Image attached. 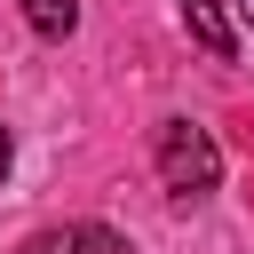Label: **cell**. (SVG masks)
<instances>
[{
	"mask_svg": "<svg viewBox=\"0 0 254 254\" xmlns=\"http://www.w3.org/2000/svg\"><path fill=\"white\" fill-rule=\"evenodd\" d=\"M159 183H167L175 198H206V190L222 183V151H214V135L190 127V119H167V127H159Z\"/></svg>",
	"mask_w": 254,
	"mask_h": 254,
	"instance_id": "1",
	"label": "cell"
},
{
	"mask_svg": "<svg viewBox=\"0 0 254 254\" xmlns=\"http://www.w3.org/2000/svg\"><path fill=\"white\" fill-rule=\"evenodd\" d=\"M24 254H135L111 222H48L24 238Z\"/></svg>",
	"mask_w": 254,
	"mask_h": 254,
	"instance_id": "2",
	"label": "cell"
},
{
	"mask_svg": "<svg viewBox=\"0 0 254 254\" xmlns=\"http://www.w3.org/2000/svg\"><path fill=\"white\" fill-rule=\"evenodd\" d=\"M183 32L214 56V64H230L238 56V32H230V16H222V0H183Z\"/></svg>",
	"mask_w": 254,
	"mask_h": 254,
	"instance_id": "3",
	"label": "cell"
},
{
	"mask_svg": "<svg viewBox=\"0 0 254 254\" xmlns=\"http://www.w3.org/2000/svg\"><path fill=\"white\" fill-rule=\"evenodd\" d=\"M24 24L40 40H71L79 32V0H24Z\"/></svg>",
	"mask_w": 254,
	"mask_h": 254,
	"instance_id": "4",
	"label": "cell"
},
{
	"mask_svg": "<svg viewBox=\"0 0 254 254\" xmlns=\"http://www.w3.org/2000/svg\"><path fill=\"white\" fill-rule=\"evenodd\" d=\"M8 167H16V135L0 127V183H8Z\"/></svg>",
	"mask_w": 254,
	"mask_h": 254,
	"instance_id": "5",
	"label": "cell"
},
{
	"mask_svg": "<svg viewBox=\"0 0 254 254\" xmlns=\"http://www.w3.org/2000/svg\"><path fill=\"white\" fill-rule=\"evenodd\" d=\"M238 16H246V24H254V0H238Z\"/></svg>",
	"mask_w": 254,
	"mask_h": 254,
	"instance_id": "6",
	"label": "cell"
}]
</instances>
